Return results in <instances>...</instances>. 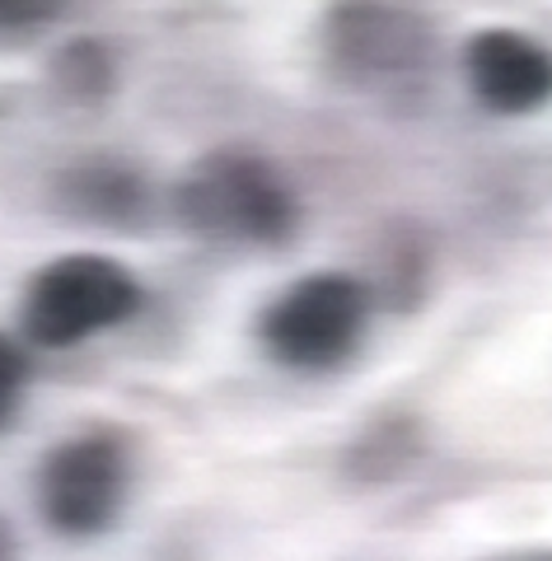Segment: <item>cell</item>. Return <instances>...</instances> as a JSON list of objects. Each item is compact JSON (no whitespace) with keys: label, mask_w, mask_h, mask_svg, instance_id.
I'll list each match as a JSON object with an SVG mask.
<instances>
[{"label":"cell","mask_w":552,"mask_h":561,"mask_svg":"<svg viewBox=\"0 0 552 561\" xmlns=\"http://www.w3.org/2000/svg\"><path fill=\"white\" fill-rule=\"evenodd\" d=\"M510 561H552V557H510Z\"/></svg>","instance_id":"12"},{"label":"cell","mask_w":552,"mask_h":561,"mask_svg":"<svg viewBox=\"0 0 552 561\" xmlns=\"http://www.w3.org/2000/svg\"><path fill=\"white\" fill-rule=\"evenodd\" d=\"M61 76L70 80V90L76 94H99L103 90V57L94 47H70L61 51Z\"/></svg>","instance_id":"9"},{"label":"cell","mask_w":552,"mask_h":561,"mask_svg":"<svg viewBox=\"0 0 552 561\" xmlns=\"http://www.w3.org/2000/svg\"><path fill=\"white\" fill-rule=\"evenodd\" d=\"M0 561H24V552H20V534L10 529V519L0 515Z\"/></svg>","instance_id":"11"},{"label":"cell","mask_w":552,"mask_h":561,"mask_svg":"<svg viewBox=\"0 0 552 561\" xmlns=\"http://www.w3.org/2000/svg\"><path fill=\"white\" fill-rule=\"evenodd\" d=\"M132 449L117 431H80L57 440L38 463V515L57 538H99L127 511Z\"/></svg>","instance_id":"4"},{"label":"cell","mask_w":552,"mask_h":561,"mask_svg":"<svg viewBox=\"0 0 552 561\" xmlns=\"http://www.w3.org/2000/svg\"><path fill=\"white\" fill-rule=\"evenodd\" d=\"M24 393H29V356L20 342H10L5 332H0V431L20 416Z\"/></svg>","instance_id":"8"},{"label":"cell","mask_w":552,"mask_h":561,"mask_svg":"<svg viewBox=\"0 0 552 561\" xmlns=\"http://www.w3.org/2000/svg\"><path fill=\"white\" fill-rule=\"evenodd\" d=\"M333 57L356 80H407L431 57V38L413 14L380 10V5H351L333 14Z\"/></svg>","instance_id":"6"},{"label":"cell","mask_w":552,"mask_h":561,"mask_svg":"<svg viewBox=\"0 0 552 561\" xmlns=\"http://www.w3.org/2000/svg\"><path fill=\"white\" fill-rule=\"evenodd\" d=\"M469 90L496 117H525L552 103V51L515 28H483L464 47Z\"/></svg>","instance_id":"5"},{"label":"cell","mask_w":552,"mask_h":561,"mask_svg":"<svg viewBox=\"0 0 552 561\" xmlns=\"http://www.w3.org/2000/svg\"><path fill=\"white\" fill-rule=\"evenodd\" d=\"M140 300L146 290L127 262L109 253H66L29 276L20 300V337L38 351L80 346L136 319Z\"/></svg>","instance_id":"2"},{"label":"cell","mask_w":552,"mask_h":561,"mask_svg":"<svg viewBox=\"0 0 552 561\" xmlns=\"http://www.w3.org/2000/svg\"><path fill=\"white\" fill-rule=\"evenodd\" d=\"M173 216L206 243H272L295 234V197L272 164L244 150H216L188 169L173 192Z\"/></svg>","instance_id":"1"},{"label":"cell","mask_w":552,"mask_h":561,"mask_svg":"<svg viewBox=\"0 0 552 561\" xmlns=\"http://www.w3.org/2000/svg\"><path fill=\"white\" fill-rule=\"evenodd\" d=\"M52 5H57V0H0V20L5 24H29V20H43Z\"/></svg>","instance_id":"10"},{"label":"cell","mask_w":552,"mask_h":561,"mask_svg":"<svg viewBox=\"0 0 552 561\" xmlns=\"http://www.w3.org/2000/svg\"><path fill=\"white\" fill-rule=\"evenodd\" d=\"M76 202L89 220H122V216H136L140 210V187L132 173H122V169H109V164H94V169H85L80 173V183H76Z\"/></svg>","instance_id":"7"},{"label":"cell","mask_w":552,"mask_h":561,"mask_svg":"<svg viewBox=\"0 0 552 561\" xmlns=\"http://www.w3.org/2000/svg\"><path fill=\"white\" fill-rule=\"evenodd\" d=\"M370 290L351 272H309L258 313V342L286 370H333L365 337Z\"/></svg>","instance_id":"3"}]
</instances>
